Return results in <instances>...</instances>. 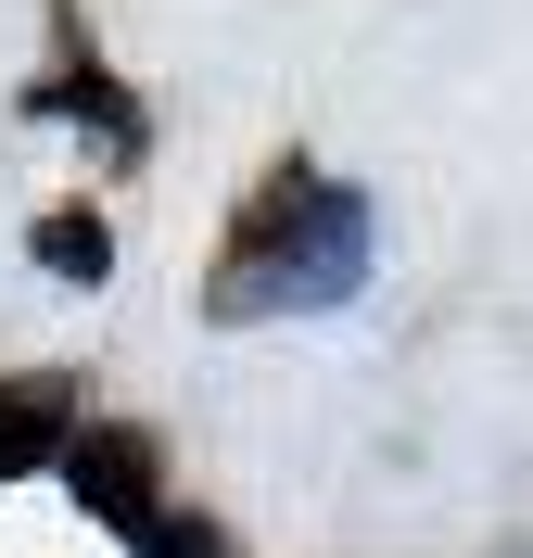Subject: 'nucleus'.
Wrapping results in <instances>:
<instances>
[{
    "instance_id": "423d86ee",
    "label": "nucleus",
    "mask_w": 533,
    "mask_h": 558,
    "mask_svg": "<svg viewBox=\"0 0 533 558\" xmlns=\"http://www.w3.org/2000/svg\"><path fill=\"white\" fill-rule=\"evenodd\" d=\"M141 558H229V533H216V521H178V508H166V521L141 533Z\"/></svg>"
},
{
    "instance_id": "f03ea898",
    "label": "nucleus",
    "mask_w": 533,
    "mask_h": 558,
    "mask_svg": "<svg viewBox=\"0 0 533 558\" xmlns=\"http://www.w3.org/2000/svg\"><path fill=\"white\" fill-rule=\"evenodd\" d=\"M64 483H76V508H89V521H114L128 546L166 521V495H153V445H141V432H76V445H64Z\"/></svg>"
},
{
    "instance_id": "7ed1b4c3",
    "label": "nucleus",
    "mask_w": 533,
    "mask_h": 558,
    "mask_svg": "<svg viewBox=\"0 0 533 558\" xmlns=\"http://www.w3.org/2000/svg\"><path fill=\"white\" fill-rule=\"evenodd\" d=\"M38 267H64V279H102L114 267V229H102V216H38Z\"/></svg>"
},
{
    "instance_id": "39448f33",
    "label": "nucleus",
    "mask_w": 533,
    "mask_h": 558,
    "mask_svg": "<svg viewBox=\"0 0 533 558\" xmlns=\"http://www.w3.org/2000/svg\"><path fill=\"white\" fill-rule=\"evenodd\" d=\"M38 114H89V128H102L114 153H141V102H114L102 76H89V89H76V76H64V89H38Z\"/></svg>"
},
{
    "instance_id": "f257e3e1",
    "label": "nucleus",
    "mask_w": 533,
    "mask_h": 558,
    "mask_svg": "<svg viewBox=\"0 0 533 558\" xmlns=\"http://www.w3.org/2000/svg\"><path fill=\"white\" fill-rule=\"evenodd\" d=\"M355 279H368V204H355L343 178H305V166H292L280 204L229 242L204 317H216V330H254V317H318V305H343Z\"/></svg>"
},
{
    "instance_id": "20e7f679",
    "label": "nucleus",
    "mask_w": 533,
    "mask_h": 558,
    "mask_svg": "<svg viewBox=\"0 0 533 558\" xmlns=\"http://www.w3.org/2000/svg\"><path fill=\"white\" fill-rule=\"evenodd\" d=\"M64 445V393H13L0 407V470H26V457H51Z\"/></svg>"
}]
</instances>
